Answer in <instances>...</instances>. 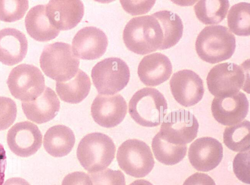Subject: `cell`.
Wrapping results in <instances>:
<instances>
[{
  "instance_id": "6da1fadb",
  "label": "cell",
  "mask_w": 250,
  "mask_h": 185,
  "mask_svg": "<svg viewBox=\"0 0 250 185\" xmlns=\"http://www.w3.org/2000/svg\"><path fill=\"white\" fill-rule=\"evenodd\" d=\"M123 40L129 50L144 55L161 50L164 34L160 22L152 14L130 20L125 27Z\"/></svg>"
},
{
  "instance_id": "7a4b0ae2",
  "label": "cell",
  "mask_w": 250,
  "mask_h": 185,
  "mask_svg": "<svg viewBox=\"0 0 250 185\" xmlns=\"http://www.w3.org/2000/svg\"><path fill=\"white\" fill-rule=\"evenodd\" d=\"M236 47L235 37L227 27L221 25L205 27L195 43L197 54L203 61L215 64L230 58Z\"/></svg>"
},
{
  "instance_id": "3957f363",
  "label": "cell",
  "mask_w": 250,
  "mask_h": 185,
  "mask_svg": "<svg viewBox=\"0 0 250 185\" xmlns=\"http://www.w3.org/2000/svg\"><path fill=\"white\" fill-rule=\"evenodd\" d=\"M167 104L163 94L154 88L137 91L128 104V112L138 124L146 127L160 124L167 113Z\"/></svg>"
},
{
  "instance_id": "277c9868",
  "label": "cell",
  "mask_w": 250,
  "mask_h": 185,
  "mask_svg": "<svg viewBox=\"0 0 250 185\" xmlns=\"http://www.w3.org/2000/svg\"><path fill=\"white\" fill-rule=\"evenodd\" d=\"M115 145L107 135L94 132L85 135L79 142L77 157L81 165L89 173L104 170L115 157Z\"/></svg>"
},
{
  "instance_id": "5b68a950",
  "label": "cell",
  "mask_w": 250,
  "mask_h": 185,
  "mask_svg": "<svg viewBox=\"0 0 250 185\" xmlns=\"http://www.w3.org/2000/svg\"><path fill=\"white\" fill-rule=\"evenodd\" d=\"M40 63L46 76L57 82H64L75 76L79 69L80 61L69 44L59 42L44 47Z\"/></svg>"
},
{
  "instance_id": "8992f818",
  "label": "cell",
  "mask_w": 250,
  "mask_h": 185,
  "mask_svg": "<svg viewBox=\"0 0 250 185\" xmlns=\"http://www.w3.org/2000/svg\"><path fill=\"white\" fill-rule=\"evenodd\" d=\"M91 76L99 93L114 94L127 85L130 70L122 59L109 57L98 62L93 67Z\"/></svg>"
},
{
  "instance_id": "52a82bcc",
  "label": "cell",
  "mask_w": 250,
  "mask_h": 185,
  "mask_svg": "<svg viewBox=\"0 0 250 185\" xmlns=\"http://www.w3.org/2000/svg\"><path fill=\"white\" fill-rule=\"evenodd\" d=\"M117 161L120 167L127 174L142 178L153 169L154 160L149 146L137 139H129L118 148Z\"/></svg>"
},
{
  "instance_id": "ba28073f",
  "label": "cell",
  "mask_w": 250,
  "mask_h": 185,
  "mask_svg": "<svg viewBox=\"0 0 250 185\" xmlns=\"http://www.w3.org/2000/svg\"><path fill=\"white\" fill-rule=\"evenodd\" d=\"M248 71L242 65L229 62L217 64L207 75L208 89L215 97L236 93L249 83Z\"/></svg>"
},
{
  "instance_id": "9c48e42d",
  "label": "cell",
  "mask_w": 250,
  "mask_h": 185,
  "mask_svg": "<svg viewBox=\"0 0 250 185\" xmlns=\"http://www.w3.org/2000/svg\"><path fill=\"white\" fill-rule=\"evenodd\" d=\"M7 84L12 95L22 102L36 99L45 87L44 77L39 69L27 64L14 68L9 73Z\"/></svg>"
},
{
  "instance_id": "30bf717a",
  "label": "cell",
  "mask_w": 250,
  "mask_h": 185,
  "mask_svg": "<svg viewBox=\"0 0 250 185\" xmlns=\"http://www.w3.org/2000/svg\"><path fill=\"white\" fill-rule=\"evenodd\" d=\"M199 124L190 112L180 109L169 113L165 118L159 133L168 142L186 145L197 136Z\"/></svg>"
},
{
  "instance_id": "8fae6325",
  "label": "cell",
  "mask_w": 250,
  "mask_h": 185,
  "mask_svg": "<svg viewBox=\"0 0 250 185\" xmlns=\"http://www.w3.org/2000/svg\"><path fill=\"white\" fill-rule=\"evenodd\" d=\"M169 85L174 99L186 107L196 104L204 93L202 79L190 69H183L174 73L170 80Z\"/></svg>"
},
{
  "instance_id": "7c38bea8",
  "label": "cell",
  "mask_w": 250,
  "mask_h": 185,
  "mask_svg": "<svg viewBox=\"0 0 250 185\" xmlns=\"http://www.w3.org/2000/svg\"><path fill=\"white\" fill-rule=\"evenodd\" d=\"M7 142L13 153L19 157H27L41 148L42 135L36 124L27 121L20 122L8 130Z\"/></svg>"
},
{
  "instance_id": "4fadbf2b",
  "label": "cell",
  "mask_w": 250,
  "mask_h": 185,
  "mask_svg": "<svg viewBox=\"0 0 250 185\" xmlns=\"http://www.w3.org/2000/svg\"><path fill=\"white\" fill-rule=\"evenodd\" d=\"M127 104L120 94H98L91 107L94 120L100 126L113 128L124 120L127 113Z\"/></svg>"
},
{
  "instance_id": "5bb4252c",
  "label": "cell",
  "mask_w": 250,
  "mask_h": 185,
  "mask_svg": "<svg viewBox=\"0 0 250 185\" xmlns=\"http://www.w3.org/2000/svg\"><path fill=\"white\" fill-rule=\"evenodd\" d=\"M249 101L241 92L215 97L211 104V111L215 120L220 124L230 126L242 121L247 116Z\"/></svg>"
},
{
  "instance_id": "9a60e30c",
  "label": "cell",
  "mask_w": 250,
  "mask_h": 185,
  "mask_svg": "<svg viewBox=\"0 0 250 185\" xmlns=\"http://www.w3.org/2000/svg\"><path fill=\"white\" fill-rule=\"evenodd\" d=\"M223 156L222 144L211 137L196 139L190 145L188 157L192 166L200 171L207 172L215 168Z\"/></svg>"
},
{
  "instance_id": "2e32d148",
  "label": "cell",
  "mask_w": 250,
  "mask_h": 185,
  "mask_svg": "<svg viewBox=\"0 0 250 185\" xmlns=\"http://www.w3.org/2000/svg\"><path fill=\"white\" fill-rule=\"evenodd\" d=\"M72 43L75 56L83 60H94L105 53L108 40L104 32L100 28L86 26L78 31Z\"/></svg>"
},
{
  "instance_id": "e0dca14e",
  "label": "cell",
  "mask_w": 250,
  "mask_h": 185,
  "mask_svg": "<svg viewBox=\"0 0 250 185\" xmlns=\"http://www.w3.org/2000/svg\"><path fill=\"white\" fill-rule=\"evenodd\" d=\"M45 5L50 23L60 31L75 27L84 14L83 4L81 0H50Z\"/></svg>"
},
{
  "instance_id": "ac0fdd59",
  "label": "cell",
  "mask_w": 250,
  "mask_h": 185,
  "mask_svg": "<svg viewBox=\"0 0 250 185\" xmlns=\"http://www.w3.org/2000/svg\"><path fill=\"white\" fill-rule=\"evenodd\" d=\"M172 72L170 60L159 52L144 57L138 68L140 80L147 86H156L164 83L169 78Z\"/></svg>"
},
{
  "instance_id": "d6986e66",
  "label": "cell",
  "mask_w": 250,
  "mask_h": 185,
  "mask_svg": "<svg viewBox=\"0 0 250 185\" xmlns=\"http://www.w3.org/2000/svg\"><path fill=\"white\" fill-rule=\"evenodd\" d=\"M21 106L27 119L42 124L55 117L60 110V102L55 92L45 87L40 96L33 100L22 102Z\"/></svg>"
},
{
  "instance_id": "ffe728a7",
  "label": "cell",
  "mask_w": 250,
  "mask_h": 185,
  "mask_svg": "<svg viewBox=\"0 0 250 185\" xmlns=\"http://www.w3.org/2000/svg\"><path fill=\"white\" fill-rule=\"evenodd\" d=\"M28 42L25 35L18 29L5 28L0 30V62L13 66L25 57Z\"/></svg>"
},
{
  "instance_id": "44dd1931",
  "label": "cell",
  "mask_w": 250,
  "mask_h": 185,
  "mask_svg": "<svg viewBox=\"0 0 250 185\" xmlns=\"http://www.w3.org/2000/svg\"><path fill=\"white\" fill-rule=\"evenodd\" d=\"M28 34L35 40L46 42L58 36L60 30L50 23L46 13V5L39 4L31 8L25 18Z\"/></svg>"
},
{
  "instance_id": "7402d4cb",
  "label": "cell",
  "mask_w": 250,
  "mask_h": 185,
  "mask_svg": "<svg viewBox=\"0 0 250 185\" xmlns=\"http://www.w3.org/2000/svg\"><path fill=\"white\" fill-rule=\"evenodd\" d=\"M75 141V136L70 128L63 125H57L47 130L43 144L49 155L54 157H62L70 152Z\"/></svg>"
},
{
  "instance_id": "603a6c76",
  "label": "cell",
  "mask_w": 250,
  "mask_h": 185,
  "mask_svg": "<svg viewBox=\"0 0 250 185\" xmlns=\"http://www.w3.org/2000/svg\"><path fill=\"white\" fill-rule=\"evenodd\" d=\"M90 87L89 77L80 69L71 79L56 84V90L61 100L72 104L82 102L88 95Z\"/></svg>"
},
{
  "instance_id": "cb8c5ba5",
  "label": "cell",
  "mask_w": 250,
  "mask_h": 185,
  "mask_svg": "<svg viewBox=\"0 0 250 185\" xmlns=\"http://www.w3.org/2000/svg\"><path fill=\"white\" fill-rule=\"evenodd\" d=\"M153 15L160 22L164 34V42L161 50L175 46L183 35V22L178 15L168 10H161Z\"/></svg>"
},
{
  "instance_id": "d4e9b609",
  "label": "cell",
  "mask_w": 250,
  "mask_h": 185,
  "mask_svg": "<svg viewBox=\"0 0 250 185\" xmlns=\"http://www.w3.org/2000/svg\"><path fill=\"white\" fill-rule=\"evenodd\" d=\"M151 146L156 159L165 165H174L186 156V145H176L166 140L159 132L152 141Z\"/></svg>"
},
{
  "instance_id": "484cf974",
  "label": "cell",
  "mask_w": 250,
  "mask_h": 185,
  "mask_svg": "<svg viewBox=\"0 0 250 185\" xmlns=\"http://www.w3.org/2000/svg\"><path fill=\"white\" fill-rule=\"evenodd\" d=\"M229 6V0H199L194 6L198 20L205 24H216L226 17Z\"/></svg>"
},
{
  "instance_id": "4316f807",
  "label": "cell",
  "mask_w": 250,
  "mask_h": 185,
  "mask_svg": "<svg viewBox=\"0 0 250 185\" xmlns=\"http://www.w3.org/2000/svg\"><path fill=\"white\" fill-rule=\"evenodd\" d=\"M224 144L235 152H244L250 150V122L244 121L227 127L223 133Z\"/></svg>"
},
{
  "instance_id": "83f0119b",
  "label": "cell",
  "mask_w": 250,
  "mask_h": 185,
  "mask_svg": "<svg viewBox=\"0 0 250 185\" xmlns=\"http://www.w3.org/2000/svg\"><path fill=\"white\" fill-rule=\"evenodd\" d=\"M229 30L240 36L250 35V4L241 2L232 5L227 17Z\"/></svg>"
},
{
  "instance_id": "f1b7e54d",
  "label": "cell",
  "mask_w": 250,
  "mask_h": 185,
  "mask_svg": "<svg viewBox=\"0 0 250 185\" xmlns=\"http://www.w3.org/2000/svg\"><path fill=\"white\" fill-rule=\"evenodd\" d=\"M28 0H0V20L12 22L22 18L29 7Z\"/></svg>"
},
{
  "instance_id": "f546056e",
  "label": "cell",
  "mask_w": 250,
  "mask_h": 185,
  "mask_svg": "<svg viewBox=\"0 0 250 185\" xmlns=\"http://www.w3.org/2000/svg\"><path fill=\"white\" fill-rule=\"evenodd\" d=\"M93 185H125V175L120 170L107 168L98 172L90 173Z\"/></svg>"
},
{
  "instance_id": "4dcf8cb0",
  "label": "cell",
  "mask_w": 250,
  "mask_h": 185,
  "mask_svg": "<svg viewBox=\"0 0 250 185\" xmlns=\"http://www.w3.org/2000/svg\"><path fill=\"white\" fill-rule=\"evenodd\" d=\"M17 113V106L13 100L0 96V131L7 129L14 123Z\"/></svg>"
},
{
  "instance_id": "1f68e13d",
  "label": "cell",
  "mask_w": 250,
  "mask_h": 185,
  "mask_svg": "<svg viewBox=\"0 0 250 185\" xmlns=\"http://www.w3.org/2000/svg\"><path fill=\"white\" fill-rule=\"evenodd\" d=\"M250 150L238 153L233 162V171L242 182L250 184Z\"/></svg>"
},
{
  "instance_id": "d6a6232c",
  "label": "cell",
  "mask_w": 250,
  "mask_h": 185,
  "mask_svg": "<svg viewBox=\"0 0 250 185\" xmlns=\"http://www.w3.org/2000/svg\"><path fill=\"white\" fill-rule=\"evenodd\" d=\"M124 10L132 15L146 13L150 10L155 0H121Z\"/></svg>"
},
{
  "instance_id": "836d02e7",
  "label": "cell",
  "mask_w": 250,
  "mask_h": 185,
  "mask_svg": "<svg viewBox=\"0 0 250 185\" xmlns=\"http://www.w3.org/2000/svg\"><path fill=\"white\" fill-rule=\"evenodd\" d=\"M62 185H93L89 175L82 171H75L67 174L63 178Z\"/></svg>"
},
{
  "instance_id": "e575fe53",
  "label": "cell",
  "mask_w": 250,
  "mask_h": 185,
  "mask_svg": "<svg viewBox=\"0 0 250 185\" xmlns=\"http://www.w3.org/2000/svg\"><path fill=\"white\" fill-rule=\"evenodd\" d=\"M183 185H216L214 180L208 174L195 173L188 177Z\"/></svg>"
},
{
  "instance_id": "d590c367",
  "label": "cell",
  "mask_w": 250,
  "mask_h": 185,
  "mask_svg": "<svg viewBox=\"0 0 250 185\" xmlns=\"http://www.w3.org/2000/svg\"><path fill=\"white\" fill-rule=\"evenodd\" d=\"M6 166V152L3 146L0 143V185H3Z\"/></svg>"
},
{
  "instance_id": "8d00e7d4",
  "label": "cell",
  "mask_w": 250,
  "mask_h": 185,
  "mask_svg": "<svg viewBox=\"0 0 250 185\" xmlns=\"http://www.w3.org/2000/svg\"><path fill=\"white\" fill-rule=\"evenodd\" d=\"M3 185H30L24 179L20 177L11 178L7 180Z\"/></svg>"
},
{
  "instance_id": "74e56055",
  "label": "cell",
  "mask_w": 250,
  "mask_h": 185,
  "mask_svg": "<svg viewBox=\"0 0 250 185\" xmlns=\"http://www.w3.org/2000/svg\"><path fill=\"white\" fill-rule=\"evenodd\" d=\"M129 185H153L150 182L144 179L137 180Z\"/></svg>"
}]
</instances>
